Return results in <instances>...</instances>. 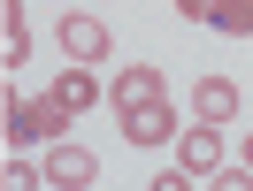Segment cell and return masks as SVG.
Segmentation results:
<instances>
[{
    "label": "cell",
    "mask_w": 253,
    "mask_h": 191,
    "mask_svg": "<svg viewBox=\"0 0 253 191\" xmlns=\"http://www.w3.org/2000/svg\"><path fill=\"white\" fill-rule=\"evenodd\" d=\"M69 123H77V115H69V107H62L54 92H31V99H8V107H0V130H8V153H39V145L69 138Z\"/></svg>",
    "instance_id": "6da1fadb"
},
{
    "label": "cell",
    "mask_w": 253,
    "mask_h": 191,
    "mask_svg": "<svg viewBox=\"0 0 253 191\" xmlns=\"http://www.w3.org/2000/svg\"><path fill=\"white\" fill-rule=\"evenodd\" d=\"M176 99L169 92H146V99H115V130H123V145H169L176 138Z\"/></svg>",
    "instance_id": "7a4b0ae2"
},
{
    "label": "cell",
    "mask_w": 253,
    "mask_h": 191,
    "mask_svg": "<svg viewBox=\"0 0 253 191\" xmlns=\"http://www.w3.org/2000/svg\"><path fill=\"white\" fill-rule=\"evenodd\" d=\"M39 184L46 191H84V184H100V160L84 153V145L54 138V145H39Z\"/></svg>",
    "instance_id": "3957f363"
},
{
    "label": "cell",
    "mask_w": 253,
    "mask_h": 191,
    "mask_svg": "<svg viewBox=\"0 0 253 191\" xmlns=\"http://www.w3.org/2000/svg\"><path fill=\"white\" fill-rule=\"evenodd\" d=\"M169 145H184V160H176V168H184L192 184H207V176L222 168V123H192V130L176 123V138H169Z\"/></svg>",
    "instance_id": "277c9868"
},
{
    "label": "cell",
    "mask_w": 253,
    "mask_h": 191,
    "mask_svg": "<svg viewBox=\"0 0 253 191\" xmlns=\"http://www.w3.org/2000/svg\"><path fill=\"white\" fill-rule=\"evenodd\" d=\"M62 54L92 69L100 54H108V23H100V16H84V8H77V16H62Z\"/></svg>",
    "instance_id": "5b68a950"
},
{
    "label": "cell",
    "mask_w": 253,
    "mask_h": 191,
    "mask_svg": "<svg viewBox=\"0 0 253 191\" xmlns=\"http://www.w3.org/2000/svg\"><path fill=\"white\" fill-rule=\"evenodd\" d=\"M46 92H54V99H62V107H69V115H84V107H100V99H108V84H100V77H92V69H84V62H69V69H62V77H54V84H46Z\"/></svg>",
    "instance_id": "8992f818"
},
{
    "label": "cell",
    "mask_w": 253,
    "mask_h": 191,
    "mask_svg": "<svg viewBox=\"0 0 253 191\" xmlns=\"http://www.w3.org/2000/svg\"><path fill=\"white\" fill-rule=\"evenodd\" d=\"M238 115V84L230 77H200L192 84V123H230Z\"/></svg>",
    "instance_id": "52a82bcc"
},
{
    "label": "cell",
    "mask_w": 253,
    "mask_h": 191,
    "mask_svg": "<svg viewBox=\"0 0 253 191\" xmlns=\"http://www.w3.org/2000/svg\"><path fill=\"white\" fill-rule=\"evenodd\" d=\"M31 54V23H23V0H0V69H23Z\"/></svg>",
    "instance_id": "ba28073f"
},
{
    "label": "cell",
    "mask_w": 253,
    "mask_h": 191,
    "mask_svg": "<svg viewBox=\"0 0 253 191\" xmlns=\"http://www.w3.org/2000/svg\"><path fill=\"white\" fill-rule=\"evenodd\" d=\"M207 31H215V38H253V0H215Z\"/></svg>",
    "instance_id": "9c48e42d"
},
{
    "label": "cell",
    "mask_w": 253,
    "mask_h": 191,
    "mask_svg": "<svg viewBox=\"0 0 253 191\" xmlns=\"http://www.w3.org/2000/svg\"><path fill=\"white\" fill-rule=\"evenodd\" d=\"M146 92H161V69H154V62H130L123 77L108 84V107H115V99H146Z\"/></svg>",
    "instance_id": "30bf717a"
},
{
    "label": "cell",
    "mask_w": 253,
    "mask_h": 191,
    "mask_svg": "<svg viewBox=\"0 0 253 191\" xmlns=\"http://www.w3.org/2000/svg\"><path fill=\"white\" fill-rule=\"evenodd\" d=\"M207 184H215V191H253V168H238V160H222V168L207 176Z\"/></svg>",
    "instance_id": "8fae6325"
},
{
    "label": "cell",
    "mask_w": 253,
    "mask_h": 191,
    "mask_svg": "<svg viewBox=\"0 0 253 191\" xmlns=\"http://www.w3.org/2000/svg\"><path fill=\"white\" fill-rule=\"evenodd\" d=\"M0 184H16V191H31V184H39V160H0Z\"/></svg>",
    "instance_id": "7c38bea8"
},
{
    "label": "cell",
    "mask_w": 253,
    "mask_h": 191,
    "mask_svg": "<svg viewBox=\"0 0 253 191\" xmlns=\"http://www.w3.org/2000/svg\"><path fill=\"white\" fill-rule=\"evenodd\" d=\"M176 16H184V23H207V16H215V0H176Z\"/></svg>",
    "instance_id": "4fadbf2b"
},
{
    "label": "cell",
    "mask_w": 253,
    "mask_h": 191,
    "mask_svg": "<svg viewBox=\"0 0 253 191\" xmlns=\"http://www.w3.org/2000/svg\"><path fill=\"white\" fill-rule=\"evenodd\" d=\"M8 99H16V92H8V69H0V107H8Z\"/></svg>",
    "instance_id": "5bb4252c"
},
{
    "label": "cell",
    "mask_w": 253,
    "mask_h": 191,
    "mask_svg": "<svg viewBox=\"0 0 253 191\" xmlns=\"http://www.w3.org/2000/svg\"><path fill=\"white\" fill-rule=\"evenodd\" d=\"M246 168H253V130H246Z\"/></svg>",
    "instance_id": "9a60e30c"
},
{
    "label": "cell",
    "mask_w": 253,
    "mask_h": 191,
    "mask_svg": "<svg viewBox=\"0 0 253 191\" xmlns=\"http://www.w3.org/2000/svg\"><path fill=\"white\" fill-rule=\"evenodd\" d=\"M0 160H8V130H0Z\"/></svg>",
    "instance_id": "2e32d148"
}]
</instances>
